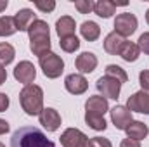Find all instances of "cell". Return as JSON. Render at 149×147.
<instances>
[{
    "instance_id": "4dcf8cb0",
    "label": "cell",
    "mask_w": 149,
    "mask_h": 147,
    "mask_svg": "<svg viewBox=\"0 0 149 147\" xmlns=\"http://www.w3.org/2000/svg\"><path fill=\"white\" fill-rule=\"evenodd\" d=\"M139 43V49H141V52H144V54H148L149 55V33H142L141 37H139V40H137Z\"/></svg>"
},
{
    "instance_id": "1f68e13d",
    "label": "cell",
    "mask_w": 149,
    "mask_h": 147,
    "mask_svg": "<svg viewBox=\"0 0 149 147\" xmlns=\"http://www.w3.org/2000/svg\"><path fill=\"white\" fill-rule=\"evenodd\" d=\"M139 83H141L142 90L149 94V71H148V69H144V71H141V73H139Z\"/></svg>"
},
{
    "instance_id": "8fae6325",
    "label": "cell",
    "mask_w": 149,
    "mask_h": 147,
    "mask_svg": "<svg viewBox=\"0 0 149 147\" xmlns=\"http://www.w3.org/2000/svg\"><path fill=\"white\" fill-rule=\"evenodd\" d=\"M109 112H111V121L116 126V130H125L127 125L132 121V111L127 106H114Z\"/></svg>"
},
{
    "instance_id": "e575fe53",
    "label": "cell",
    "mask_w": 149,
    "mask_h": 147,
    "mask_svg": "<svg viewBox=\"0 0 149 147\" xmlns=\"http://www.w3.org/2000/svg\"><path fill=\"white\" fill-rule=\"evenodd\" d=\"M9 128H10V126H9V123H7L5 119H2V118H0V135L7 133V132H9Z\"/></svg>"
},
{
    "instance_id": "8992f818",
    "label": "cell",
    "mask_w": 149,
    "mask_h": 147,
    "mask_svg": "<svg viewBox=\"0 0 149 147\" xmlns=\"http://www.w3.org/2000/svg\"><path fill=\"white\" fill-rule=\"evenodd\" d=\"M59 140H61L63 147H88V137L78 128L64 130L63 135L59 137Z\"/></svg>"
},
{
    "instance_id": "7a4b0ae2",
    "label": "cell",
    "mask_w": 149,
    "mask_h": 147,
    "mask_svg": "<svg viewBox=\"0 0 149 147\" xmlns=\"http://www.w3.org/2000/svg\"><path fill=\"white\" fill-rule=\"evenodd\" d=\"M19 102L28 116H38L43 111V90L38 85H26L19 94Z\"/></svg>"
},
{
    "instance_id": "74e56055",
    "label": "cell",
    "mask_w": 149,
    "mask_h": 147,
    "mask_svg": "<svg viewBox=\"0 0 149 147\" xmlns=\"http://www.w3.org/2000/svg\"><path fill=\"white\" fill-rule=\"evenodd\" d=\"M146 21H148V24H149V9H148V12H146Z\"/></svg>"
},
{
    "instance_id": "ba28073f",
    "label": "cell",
    "mask_w": 149,
    "mask_h": 147,
    "mask_svg": "<svg viewBox=\"0 0 149 147\" xmlns=\"http://www.w3.org/2000/svg\"><path fill=\"white\" fill-rule=\"evenodd\" d=\"M127 107L132 112H141V114H149V94L141 90L135 92L128 97L127 101Z\"/></svg>"
},
{
    "instance_id": "4316f807",
    "label": "cell",
    "mask_w": 149,
    "mask_h": 147,
    "mask_svg": "<svg viewBox=\"0 0 149 147\" xmlns=\"http://www.w3.org/2000/svg\"><path fill=\"white\" fill-rule=\"evenodd\" d=\"M59 45H61V49H63L64 52L73 54L74 50H78V49H80V40L76 38V35H70V37L61 38Z\"/></svg>"
},
{
    "instance_id": "44dd1931",
    "label": "cell",
    "mask_w": 149,
    "mask_h": 147,
    "mask_svg": "<svg viewBox=\"0 0 149 147\" xmlns=\"http://www.w3.org/2000/svg\"><path fill=\"white\" fill-rule=\"evenodd\" d=\"M80 33H81V37L85 38L87 42H95L97 38L101 37V28L94 21H85L80 26Z\"/></svg>"
},
{
    "instance_id": "d6a6232c",
    "label": "cell",
    "mask_w": 149,
    "mask_h": 147,
    "mask_svg": "<svg viewBox=\"0 0 149 147\" xmlns=\"http://www.w3.org/2000/svg\"><path fill=\"white\" fill-rule=\"evenodd\" d=\"M9 104H10V101H9V95H5V94H2V92H0V112L7 111Z\"/></svg>"
},
{
    "instance_id": "ac0fdd59",
    "label": "cell",
    "mask_w": 149,
    "mask_h": 147,
    "mask_svg": "<svg viewBox=\"0 0 149 147\" xmlns=\"http://www.w3.org/2000/svg\"><path fill=\"white\" fill-rule=\"evenodd\" d=\"M118 55H120L123 61H127V62H135V61L139 59V55H141V49H139L137 43L125 40V43L121 45V50H120Z\"/></svg>"
},
{
    "instance_id": "9c48e42d",
    "label": "cell",
    "mask_w": 149,
    "mask_h": 147,
    "mask_svg": "<svg viewBox=\"0 0 149 147\" xmlns=\"http://www.w3.org/2000/svg\"><path fill=\"white\" fill-rule=\"evenodd\" d=\"M64 87H66V90H68L70 94H73V95H81V94L87 92L88 81L85 80L83 74L71 73V74H68V76L64 78Z\"/></svg>"
},
{
    "instance_id": "7c38bea8",
    "label": "cell",
    "mask_w": 149,
    "mask_h": 147,
    "mask_svg": "<svg viewBox=\"0 0 149 147\" xmlns=\"http://www.w3.org/2000/svg\"><path fill=\"white\" fill-rule=\"evenodd\" d=\"M14 24L17 31H28V28L37 21V14H33L31 9H19L14 16Z\"/></svg>"
},
{
    "instance_id": "52a82bcc",
    "label": "cell",
    "mask_w": 149,
    "mask_h": 147,
    "mask_svg": "<svg viewBox=\"0 0 149 147\" xmlns=\"http://www.w3.org/2000/svg\"><path fill=\"white\" fill-rule=\"evenodd\" d=\"M14 78L23 83L24 87L26 85H31L33 80L37 78V69H35V64L30 62V61H21L16 68H14Z\"/></svg>"
},
{
    "instance_id": "7402d4cb",
    "label": "cell",
    "mask_w": 149,
    "mask_h": 147,
    "mask_svg": "<svg viewBox=\"0 0 149 147\" xmlns=\"http://www.w3.org/2000/svg\"><path fill=\"white\" fill-rule=\"evenodd\" d=\"M85 123L95 132H104L108 126L102 114H95V112H88V111H85Z\"/></svg>"
},
{
    "instance_id": "cb8c5ba5",
    "label": "cell",
    "mask_w": 149,
    "mask_h": 147,
    "mask_svg": "<svg viewBox=\"0 0 149 147\" xmlns=\"http://www.w3.org/2000/svg\"><path fill=\"white\" fill-rule=\"evenodd\" d=\"M14 55H16V50L10 43H7V42L0 43V66L5 68L7 64H10L14 61Z\"/></svg>"
},
{
    "instance_id": "5b68a950",
    "label": "cell",
    "mask_w": 149,
    "mask_h": 147,
    "mask_svg": "<svg viewBox=\"0 0 149 147\" xmlns=\"http://www.w3.org/2000/svg\"><path fill=\"white\" fill-rule=\"evenodd\" d=\"M95 88L99 90V94H102V97L106 99H118L120 97V92H121V83L114 78H109V76H101L95 83Z\"/></svg>"
},
{
    "instance_id": "277c9868",
    "label": "cell",
    "mask_w": 149,
    "mask_h": 147,
    "mask_svg": "<svg viewBox=\"0 0 149 147\" xmlns=\"http://www.w3.org/2000/svg\"><path fill=\"white\" fill-rule=\"evenodd\" d=\"M137 26H139V21H137V17L132 12L118 14L116 19H114V33H118L120 37H123V38L134 35Z\"/></svg>"
},
{
    "instance_id": "484cf974",
    "label": "cell",
    "mask_w": 149,
    "mask_h": 147,
    "mask_svg": "<svg viewBox=\"0 0 149 147\" xmlns=\"http://www.w3.org/2000/svg\"><path fill=\"white\" fill-rule=\"evenodd\" d=\"M106 76L118 80L120 83H125V81H128V74H127V71H125L123 68L116 66V64H109V66H106Z\"/></svg>"
},
{
    "instance_id": "d4e9b609",
    "label": "cell",
    "mask_w": 149,
    "mask_h": 147,
    "mask_svg": "<svg viewBox=\"0 0 149 147\" xmlns=\"http://www.w3.org/2000/svg\"><path fill=\"white\" fill-rule=\"evenodd\" d=\"M17 30H16V24H14V17L2 16L0 17V37H10Z\"/></svg>"
},
{
    "instance_id": "8d00e7d4",
    "label": "cell",
    "mask_w": 149,
    "mask_h": 147,
    "mask_svg": "<svg viewBox=\"0 0 149 147\" xmlns=\"http://www.w3.org/2000/svg\"><path fill=\"white\" fill-rule=\"evenodd\" d=\"M7 5H9V2H7V0H0V12H2V10H5V9H7Z\"/></svg>"
},
{
    "instance_id": "2e32d148",
    "label": "cell",
    "mask_w": 149,
    "mask_h": 147,
    "mask_svg": "<svg viewBox=\"0 0 149 147\" xmlns=\"http://www.w3.org/2000/svg\"><path fill=\"white\" fill-rule=\"evenodd\" d=\"M123 43H125V38L120 37L114 31H111L109 35H106V38H104V50L108 54H111V55H118Z\"/></svg>"
},
{
    "instance_id": "f1b7e54d",
    "label": "cell",
    "mask_w": 149,
    "mask_h": 147,
    "mask_svg": "<svg viewBox=\"0 0 149 147\" xmlns=\"http://www.w3.org/2000/svg\"><path fill=\"white\" fill-rule=\"evenodd\" d=\"M88 147H113V144L109 139L92 137V139H88Z\"/></svg>"
},
{
    "instance_id": "6da1fadb",
    "label": "cell",
    "mask_w": 149,
    "mask_h": 147,
    "mask_svg": "<svg viewBox=\"0 0 149 147\" xmlns=\"http://www.w3.org/2000/svg\"><path fill=\"white\" fill-rule=\"evenodd\" d=\"M10 147H56L37 126H21L10 137Z\"/></svg>"
},
{
    "instance_id": "e0dca14e",
    "label": "cell",
    "mask_w": 149,
    "mask_h": 147,
    "mask_svg": "<svg viewBox=\"0 0 149 147\" xmlns=\"http://www.w3.org/2000/svg\"><path fill=\"white\" fill-rule=\"evenodd\" d=\"M74 28H76V23L71 16H63L61 19H57L56 23V31L59 38L70 37V35H74Z\"/></svg>"
},
{
    "instance_id": "f35d334b",
    "label": "cell",
    "mask_w": 149,
    "mask_h": 147,
    "mask_svg": "<svg viewBox=\"0 0 149 147\" xmlns=\"http://www.w3.org/2000/svg\"><path fill=\"white\" fill-rule=\"evenodd\" d=\"M0 147H5V146H3V144H2V142H0Z\"/></svg>"
},
{
    "instance_id": "ffe728a7",
    "label": "cell",
    "mask_w": 149,
    "mask_h": 147,
    "mask_svg": "<svg viewBox=\"0 0 149 147\" xmlns=\"http://www.w3.org/2000/svg\"><path fill=\"white\" fill-rule=\"evenodd\" d=\"M116 2H111V0H99V2H94V12L99 16V17H111L113 14L116 12Z\"/></svg>"
},
{
    "instance_id": "83f0119b",
    "label": "cell",
    "mask_w": 149,
    "mask_h": 147,
    "mask_svg": "<svg viewBox=\"0 0 149 147\" xmlns=\"http://www.w3.org/2000/svg\"><path fill=\"white\" fill-rule=\"evenodd\" d=\"M74 9L80 14H88L94 10V2L92 0H74Z\"/></svg>"
},
{
    "instance_id": "d590c367",
    "label": "cell",
    "mask_w": 149,
    "mask_h": 147,
    "mask_svg": "<svg viewBox=\"0 0 149 147\" xmlns=\"http://www.w3.org/2000/svg\"><path fill=\"white\" fill-rule=\"evenodd\" d=\"M5 80H7V71H5L3 66H0V85L5 83Z\"/></svg>"
},
{
    "instance_id": "f546056e",
    "label": "cell",
    "mask_w": 149,
    "mask_h": 147,
    "mask_svg": "<svg viewBox=\"0 0 149 147\" xmlns=\"http://www.w3.org/2000/svg\"><path fill=\"white\" fill-rule=\"evenodd\" d=\"M35 7H37L38 10H42V12H52V10L56 9V2H52V0H49V2H40V0H37V2H35Z\"/></svg>"
},
{
    "instance_id": "d6986e66",
    "label": "cell",
    "mask_w": 149,
    "mask_h": 147,
    "mask_svg": "<svg viewBox=\"0 0 149 147\" xmlns=\"http://www.w3.org/2000/svg\"><path fill=\"white\" fill-rule=\"evenodd\" d=\"M28 37L30 40H38V38H50V30L49 24L42 19H37L30 28H28Z\"/></svg>"
},
{
    "instance_id": "836d02e7",
    "label": "cell",
    "mask_w": 149,
    "mask_h": 147,
    "mask_svg": "<svg viewBox=\"0 0 149 147\" xmlns=\"http://www.w3.org/2000/svg\"><path fill=\"white\" fill-rule=\"evenodd\" d=\"M120 147H141V142L139 140H134V139H123L121 140V144H120Z\"/></svg>"
},
{
    "instance_id": "3957f363",
    "label": "cell",
    "mask_w": 149,
    "mask_h": 147,
    "mask_svg": "<svg viewBox=\"0 0 149 147\" xmlns=\"http://www.w3.org/2000/svg\"><path fill=\"white\" fill-rule=\"evenodd\" d=\"M40 68H42V71H43V74L47 78L56 80V78H59L63 74V71H64V61L57 54L49 52L43 57H40Z\"/></svg>"
},
{
    "instance_id": "5bb4252c",
    "label": "cell",
    "mask_w": 149,
    "mask_h": 147,
    "mask_svg": "<svg viewBox=\"0 0 149 147\" xmlns=\"http://www.w3.org/2000/svg\"><path fill=\"white\" fill-rule=\"evenodd\" d=\"M125 132H127V137L128 139H134V140H142V139H146L149 133V128L146 123H142V121H135V119H132L128 125H127V128H125Z\"/></svg>"
},
{
    "instance_id": "9a60e30c",
    "label": "cell",
    "mask_w": 149,
    "mask_h": 147,
    "mask_svg": "<svg viewBox=\"0 0 149 147\" xmlns=\"http://www.w3.org/2000/svg\"><path fill=\"white\" fill-rule=\"evenodd\" d=\"M109 109V104H108V99L102 97V95H92L87 99L85 102V111L88 112H95V114H102Z\"/></svg>"
},
{
    "instance_id": "4fadbf2b",
    "label": "cell",
    "mask_w": 149,
    "mask_h": 147,
    "mask_svg": "<svg viewBox=\"0 0 149 147\" xmlns=\"http://www.w3.org/2000/svg\"><path fill=\"white\" fill-rule=\"evenodd\" d=\"M97 57H95V54H92V52H81L78 57H76V61H74V66H76V69L80 71V74H87V73H92L95 68H97Z\"/></svg>"
},
{
    "instance_id": "30bf717a",
    "label": "cell",
    "mask_w": 149,
    "mask_h": 147,
    "mask_svg": "<svg viewBox=\"0 0 149 147\" xmlns=\"http://www.w3.org/2000/svg\"><path fill=\"white\" fill-rule=\"evenodd\" d=\"M38 121L47 132H56L61 126V114L52 107H43V111L38 114Z\"/></svg>"
},
{
    "instance_id": "603a6c76",
    "label": "cell",
    "mask_w": 149,
    "mask_h": 147,
    "mask_svg": "<svg viewBox=\"0 0 149 147\" xmlns=\"http://www.w3.org/2000/svg\"><path fill=\"white\" fill-rule=\"evenodd\" d=\"M50 38H38V40H30V50L40 57H43L45 54L50 52Z\"/></svg>"
}]
</instances>
